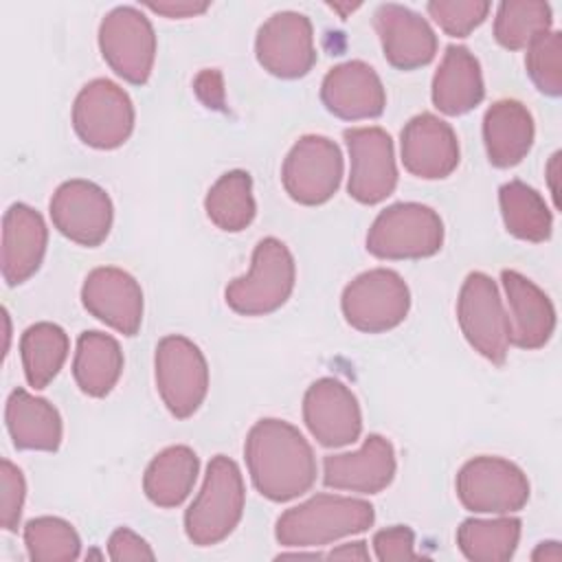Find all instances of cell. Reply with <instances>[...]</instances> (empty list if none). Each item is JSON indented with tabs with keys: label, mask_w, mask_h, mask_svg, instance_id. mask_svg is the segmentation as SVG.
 I'll list each match as a JSON object with an SVG mask.
<instances>
[{
	"label": "cell",
	"mask_w": 562,
	"mask_h": 562,
	"mask_svg": "<svg viewBox=\"0 0 562 562\" xmlns=\"http://www.w3.org/2000/svg\"><path fill=\"white\" fill-rule=\"evenodd\" d=\"M501 281L512 314V342L520 349L544 347L555 329V310L551 299L516 270H503Z\"/></svg>",
	"instance_id": "cell-23"
},
{
	"label": "cell",
	"mask_w": 562,
	"mask_h": 562,
	"mask_svg": "<svg viewBox=\"0 0 562 562\" xmlns=\"http://www.w3.org/2000/svg\"><path fill=\"white\" fill-rule=\"evenodd\" d=\"M342 180V154L338 145L321 134L301 136L288 151L281 167V182L288 195L305 206L327 202Z\"/></svg>",
	"instance_id": "cell-12"
},
{
	"label": "cell",
	"mask_w": 562,
	"mask_h": 562,
	"mask_svg": "<svg viewBox=\"0 0 562 562\" xmlns=\"http://www.w3.org/2000/svg\"><path fill=\"white\" fill-rule=\"evenodd\" d=\"M200 459L189 446H169L158 452L143 476L145 496L156 507H178L191 494Z\"/></svg>",
	"instance_id": "cell-28"
},
{
	"label": "cell",
	"mask_w": 562,
	"mask_h": 562,
	"mask_svg": "<svg viewBox=\"0 0 562 562\" xmlns=\"http://www.w3.org/2000/svg\"><path fill=\"white\" fill-rule=\"evenodd\" d=\"M48 228L29 204H11L2 217V277L9 285L31 279L44 259Z\"/></svg>",
	"instance_id": "cell-22"
},
{
	"label": "cell",
	"mask_w": 562,
	"mask_h": 562,
	"mask_svg": "<svg viewBox=\"0 0 562 562\" xmlns=\"http://www.w3.org/2000/svg\"><path fill=\"white\" fill-rule=\"evenodd\" d=\"M83 307L123 336H134L143 323V290L138 281L114 266L94 268L81 285Z\"/></svg>",
	"instance_id": "cell-17"
},
{
	"label": "cell",
	"mask_w": 562,
	"mask_h": 562,
	"mask_svg": "<svg viewBox=\"0 0 562 562\" xmlns=\"http://www.w3.org/2000/svg\"><path fill=\"white\" fill-rule=\"evenodd\" d=\"M349 149V195L360 204L386 200L397 184L393 140L382 127L345 130Z\"/></svg>",
	"instance_id": "cell-13"
},
{
	"label": "cell",
	"mask_w": 562,
	"mask_h": 562,
	"mask_svg": "<svg viewBox=\"0 0 562 562\" xmlns=\"http://www.w3.org/2000/svg\"><path fill=\"white\" fill-rule=\"evenodd\" d=\"M441 244V217L419 202L386 206L367 233V250L380 259H424L439 252Z\"/></svg>",
	"instance_id": "cell-5"
},
{
	"label": "cell",
	"mask_w": 562,
	"mask_h": 562,
	"mask_svg": "<svg viewBox=\"0 0 562 562\" xmlns=\"http://www.w3.org/2000/svg\"><path fill=\"white\" fill-rule=\"evenodd\" d=\"M382 53L393 68L413 70L435 59L437 35L426 18L404 4H380L373 13Z\"/></svg>",
	"instance_id": "cell-19"
},
{
	"label": "cell",
	"mask_w": 562,
	"mask_h": 562,
	"mask_svg": "<svg viewBox=\"0 0 562 562\" xmlns=\"http://www.w3.org/2000/svg\"><path fill=\"white\" fill-rule=\"evenodd\" d=\"M375 520L373 505L362 498L316 494L290 507L277 520L274 536L283 547H323L334 540L362 533Z\"/></svg>",
	"instance_id": "cell-2"
},
{
	"label": "cell",
	"mask_w": 562,
	"mask_h": 562,
	"mask_svg": "<svg viewBox=\"0 0 562 562\" xmlns=\"http://www.w3.org/2000/svg\"><path fill=\"white\" fill-rule=\"evenodd\" d=\"M485 97L479 59L465 46H448L432 77V103L439 112L459 116Z\"/></svg>",
	"instance_id": "cell-25"
},
{
	"label": "cell",
	"mask_w": 562,
	"mask_h": 562,
	"mask_svg": "<svg viewBox=\"0 0 562 562\" xmlns=\"http://www.w3.org/2000/svg\"><path fill=\"white\" fill-rule=\"evenodd\" d=\"M248 474L261 496L274 503L292 501L312 490L316 457L299 428L283 419H259L244 446Z\"/></svg>",
	"instance_id": "cell-1"
},
{
	"label": "cell",
	"mask_w": 562,
	"mask_h": 562,
	"mask_svg": "<svg viewBox=\"0 0 562 562\" xmlns=\"http://www.w3.org/2000/svg\"><path fill=\"white\" fill-rule=\"evenodd\" d=\"M24 544L31 560L70 562L79 558L81 540L70 522L57 516H40L24 525Z\"/></svg>",
	"instance_id": "cell-34"
},
{
	"label": "cell",
	"mask_w": 562,
	"mask_h": 562,
	"mask_svg": "<svg viewBox=\"0 0 562 562\" xmlns=\"http://www.w3.org/2000/svg\"><path fill=\"white\" fill-rule=\"evenodd\" d=\"M303 419L325 448L349 446L362 432L360 404L351 389L336 378H321L305 391Z\"/></svg>",
	"instance_id": "cell-16"
},
{
	"label": "cell",
	"mask_w": 562,
	"mask_h": 562,
	"mask_svg": "<svg viewBox=\"0 0 562 562\" xmlns=\"http://www.w3.org/2000/svg\"><path fill=\"white\" fill-rule=\"evenodd\" d=\"M154 369L167 411L178 419L191 417L209 391V364L200 347L180 334L165 336L156 345Z\"/></svg>",
	"instance_id": "cell-7"
},
{
	"label": "cell",
	"mask_w": 562,
	"mask_h": 562,
	"mask_svg": "<svg viewBox=\"0 0 562 562\" xmlns=\"http://www.w3.org/2000/svg\"><path fill=\"white\" fill-rule=\"evenodd\" d=\"M123 373V351L116 338L103 331H83L77 340L72 375L90 397H105Z\"/></svg>",
	"instance_id": "cell-27"
},
{
	"label": "cell",
	"mask_w": 562,
	"mask_h": 562,
	"mask_svg": "<svg viewBox=\"0 0 562 562\" xmlns=\"http://www.w3.org/2000/svg\"><path fill=\"white\" fill-rule=\"evenodd\" d=\"M457 318L470 347L503 364L512 345V325L496 283L485 272H470L459 290Z\"/></svg>",
	"instance_id": "cell-8"
},
{
	"label": "cell",
	"mask_w": 562,
	"mask_h": 562,
	"mask_svg": "<svg viewBox=\"0 0 562 562\" xmlns=\"http://www.w3.org/2000/svg\"><path fill=\"white\" fill-rule=\"evenodd\" d=\"M375 558L382 562H404L417 560L415 553V533L406 525H393L373 536Z\"/></svg>",
	"instance_id": "cell-38"
},
{
	"label": "cell",
	"mask_w": 562,
	"mask_h": 562,
	"mask_svg": "<svg viewBox=\"0 0 562 562\" xmlns=\"http://www.w3.org/2000/svg\"><path fill=\"white\" fill-rule=\"evenodd\" d=\"M321 101L338 119L362 121L384 112L386 92L378 72L369 64L353 59L334 66L325 75Z\"/></svg>",
	"instance_id": "cell-21"
},
{
	"label": "cell",
	"mask_w": 562,
	"mask_h": 562,
	"mask_svg": "<svg viewBox=\"0 0 562 562\" xmlns=\"http://www.w3.org/2000/svg\"><path fill=\"white\" fill-rule=\"evenodd\" d=\"M327 558H338V560H369V551L364 547V542H349V544H340L338 549H331V553Z\"/></svg>",
	"instance_id": "cell-41"
},
{
	"label": "cell",
	"mask_w": 562,
	"mask_h": 562,
	"mask_svg": "<svg viewBox=\"0 0 562 562\" xmlns=\"http://www.w3.org/2000/svg\"><path fill=\"white\" fill-rule=\"evenodd\" d=\"M147 9L167 18H193L209 9V2H191V0H165V2H147Z\"/></svg>",
	"instance_id": "cell-40"
},
{
	"label": "cell",
	"mask_w": 562,
	"mask_h": 562,
	"mask_svg": "<svg viewBox=\"0 0 562 562\" xmlns=\"http://www.w3.org/2000/svg\"><path fill=\"white\" fill-rule=\"evenodd\" d=\"M400 149L406 171L424 180L446 178L459 165V140L454 130L430 112H422L404 125Z\"/></svg>",
	"instance_id": "cell-18"
},
{
	"label": "cell",
	"mask_w": 562,
	"mask_h": 562,
	"mask_svg": "<svg viewBox=\"0 0 562 562\" xmlns=\"http://www.w3.org/2000/svg\"><path fill=\"white\" fill-rule=\"evenodd\" d=\"M0 522L7 531H15L20 525L26 483L24 474L9 459L0 461Z\"/></svg>",
	"instance_id": "cell-37"
},
{
	"label": "cell",
	"mask_w": 562,
	"mask_h": 562,
	"mask_svg": "<svg viewBox=\"0 0 562 562\" xmlns=\"http://www.w3.org/2000/svg\"><path fill=\"white\" fill-rule=\"evenodd\" d=\"M7 430L20 450L55 452L61 443V417L57 408L24 389L11 391L4 408Z\"/></svg>",
	"instance_id": "cell-26"
},
{
	"label": "cell",
	"mask_w": 562,
	"mask_h": 562,
	"mask_svg": "<svg viewBox=\"0 0 562 562\" xmlns=\"http://www.w3.org/2000/svg\"><path fill=\"white\" fill-rule=\"evenodd\" d=\"M395 476V450L382 435H369L356 452L327 454L323 483L331 490L378 494Z\"/></svg>",
	"instance_id": "cell-20"
},
{
	"label": "cell",
	"mask_w": 562,
	"mask_h": 562,
	"mask_svg": "<svg viewBox=\"0 0 562 562\" xmlns=\"http://www.w3.org/2000/svg\"><path fill=\"white\" fill-rule=\"evenodd\" d=\"M551 31V7L540 0H505L496 9L494 37L507 50L527 48Z\"/></svg>",
	"instance_id": "cell-33"
},
{
	"label": "cell",
	"mask_w": 562,
	"mask_h": 562,
	"mask_svg": "<svg viewBox=\"0 0 562 562\" xmlns=\"http://www.w3.org/2000/svg\"><path fill=\"white\" fill-rule=\"evenodd\" d=\"M527 72L536 88L549 97L562 92V35L549 31L527 46Z\"/></svg>",
	"instance_id": "cell-35"
},
{
	"label": "cell",
	"mask_w": 562,
	"mask_h": 562,
	"mask_svg": "<svg viewBox=\"0 0 562 562\" xmlns=\"http://www.w3.org/2000/svg\"><path fill=\"white\" fill-rule=\"evenodd\" d=\"M204 209L217 228L226 233L244 231L257 213L250 173L233 169L220 176L204 198Z\"/></svg>",
	"instance_id": "cell-31"
},
{
	"label": "cell",
	"mask_w": 562,
	"mask_h": 562,
	"mask_svg": "<svg viewBox=\"0 0 562 562\" xmlns=\"http://www.w3.org/2000/svg\"><path fill=\"white\" fill-rule=\"evenodd\" d=\"M558 158L560 154H553L551 160H549V167H547V173H549V184H551V193L555 198V204H558V187H555V176H558Z\"/></svg>",
	"instance_id": "cell-43"
},
{
	"label": "cell",
	"mask_w": 562,
	"mask_h": 562,
	"mask_svg": "<svg viewBox=\"0 0 562 562\" xmlns=\"http://www.w3.org/2000/svg\"><path fill=\"white\" fill-rule=\"evenodd\" d=\"M531 560H536V562H540V560H544V562H560V560H562L560 542H555V540L540 542V544L536 547V551L531 553Z\"/></svg>",
	"instance_id": "cell-42"
},
{
	"label": "cell",
	"mask_w": 562,
	"mask_h": 562,
	"mask_svg": "<svg viewBox=\"0 0 562 562\" xmlns=\"http://www.w3.org/2000/svg\"><path fill=\"white\" fill-rule=\"evenodd\" d=\"M428 15L450 37H465L490 13V2L483 0H432L426 4Z\"/></svg>",
	"instance_id": "cell-36"
},
{
	"label": "cell",
	"mask_w": 562,
	"mask_h": 562,
	"mask_svg": "<svg viewBox=\"0 0 562 562\" xmlns=\"http://www.w3.org/2000/svg\"><path fill=\"white\" fill-rule=\"evenodd\" d=\"M257 61L274 77L296 79L312 70L316 61L314 29L307 15L279 11L257 31Z\"/></svg>",
	"instance_id": "cell-14"
},
{
	"label": "cell",
	"mask_w": 562,
	"mask_h": 562,
	"mask_svg": "<svg viewBox=\"0 0 562 562\" xmlns=\"http://www.w3.org/2000/svg\"><path fill=\"white\" fill-rule=\"evenodd\" d=\"M77 136L94 149L121 147L134 130V105L130 94L110 79L88 81L72 105Z\"/></svg>",
	"instance_id": "cell-11"
},
{
	"label": "cell",
	"mask_w": 562,
	"mask_h": 562,
	"mask_svg": "<svg viewBox=\"0 0 562 562\" xmlns=\"http://www.w3.org/2000/svg\"><path fill=\"white\" fill-rule=\"evenodd\" d=\"M498 202L505 228L514 237L533 244L551 237L553 215L533 187L520 180H509L498 189Z\"/></svg>",
	"instance_id": "cell-29"
},
{
	"label": "cell",
	"mask_w": 562,
	"mask_h": 562,
	"mask_svg": "<svg viewBox=\"0 0 562 562\" xmlns=\"http://www.w3.org/2000/svg\"><path fill=\"white\" fill-rule=\"evenodd\" d=\"M99 48L108 66L127 83L143 86L156 61V33L136 7H116L99 24Z\"/></svg>",
	"instance_id": "cell-9"
},
{
	"label": "cell",
	"mask_w": 562,
	"mask_h": 562,
	"mask_svg": "<svg viewBox=\"0 0 562 562\" xmlns=\"http://www.w3.org/2000/svg\"><path fill=\"white\" fill-rule=\"evenodd\" d=\"M68 334L48 321L24 329L20 338V356L29 386L44 389L64 367L68 358Z\"/></svg>",
	"instance_id": "cell-30"
},
{
	"label": "cell",
	"mask_w": 562,
	"mask_h": 562,
	"mask_svg": "<svg viewBox=\"0 0 562 562\" xmlns=\"http://www.w3.org/2000/svg\"><path fill=\"white\" fill-rule=\"evenodd\" d=\"M246 503L244 479L233 459L215 454L209 461L202 490L184 512L187 538L198 547L222 542L239 525Z\"/></svg>",
	"instance_id": "cell-3"
},
{
	"label": "cell",
	"mask_w": 562,
	"mask_h": 562,
	"mask_svg": "<svg viewBox=\"0 0 562 562\" xmlns=\"http://www.w3.org/2000/svg\"><path fill=\"white\" fill-rule=\"evenodd\" d=\"M461 505L476 514H512L527 505V474L501 457H474L457 474Z\"/></svg>",
	"instance_id": "cell-10"
},
{
	"label": "cell",
	"mask_w": 562,
	"mask_h": 562,
	"mask_svg": "<svg viewBox=\"0 0 562 562\" xmlns=\"http://www.w3.org/2000/svg\"><path fill=\"white\" fill-rule=\"evenodd\" d=\"M345 321L364 334H382L397 327L411 307L406 281L389 268L358 274L340 296Z\"/></svg>",
	"instance_id": "cell-6"
},
{
	"label": "cell",
	"mask_w": 562,
	"mask_h": 562,
	"mask_svg": "<svg viewBox=\"0 0 562 562\" xmlns=\"http://www.w3.org/2000/svg\"><path fill=\"white\" fill-rule=\"evenodd\" d=\"M108 555L110 560H154L151 547L132 529L119 527L108 540Z\"/></svg>",
	"instance_id": "cell-39"
},
{
	"label": "cell",
	"mask_w": 562,
	"mask_h": 562,
	"mask_svg": "<svg viewBox=\"0 0 562 562\" xmlns=\"http://www.w3.org/2000/svg\"><path fill=\"white\" fill-rule=\"evenodd\" d=\"M358 7H360V4H351V7H347V4H345V7H342V4H331V9H336V11L342 13V18L347 15V11H353V9H358Z\"/></svg>",
	"instance_id": "cell-44"
},
{
	"label": "cell",
	"mask_w": 562,
	"mask_h": 562,
	"mask_svg": "<svg viewBox=\"0 0 562 562\" xmlns=\"http://www.w3.org/2000/svg\"><path fill=\"white\" fill-rule=\"evenodd\" d=\"M520 540L518 518H470L457 529V544L472 562H507Z\"/></svg>",
	"instance_id": "cell-32"
},
{
	"label": "cell",
	"mask_w": 562,
	"mask_h": 562,
	"mask_svg": "<svg viewBox=\"0 0 562 562\" xmlns=\"http://www.w3.org/2000/svg\"><path fill=\"white\" fill-rule=\"evenodd\" d=\"M296 279L294 257L277 237H263L255 250L250 270L226 285V303L241 316H263L279 310L292 294Z\"/></svg>",
	"instance_id": "cell-4"
},
{
	"label": "cell",
	"mask_w": 562,
	"mask_h": 562,
	"mask_svg": "<svg viewBox=\"0 0 562 562\" xmlns=\"http://www.w3.org/2000/svg\"><path fill=\"white\" fill-rule=\"evenodd\" d=\"M533 116L516 99L494 101L483 116V143L492 165L514 167L533 145Z\"/></svg>",
	"instance_id": "cell-24"
},
{
	"label": "cell",
	"mask_w": 562,
	"mask_h": 562,
	"mask_svg": "<svg viewBox=\"0 0 562 562\" xmlns=\"http://www.w3.org/2000/svg\"><path fill=\"white\" fill-rule=\"evenodd\" d=\"M112 200L90 180H66L50 198V220L55 228L79 246H99L112 228Z\"/></svg>",
	"instance_id": "cell-15"
}]
</instances>
